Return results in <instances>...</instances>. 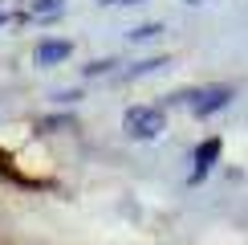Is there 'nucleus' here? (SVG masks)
Wrapping results in <instances>:
<instances>
[{
    "label": "nucleus",
    "instance_id": "f257e3e1",
    "mask_svg": "<svg viewBox=\"0 0 248 245\" xmlns=\"http://www.w3.org/2000/svg\"><path fill=\"white\" fill-rule=\"evenodd\" d=\"M167 131V115L159 106H130L126 110V135L130 139H159Z\"/></svg>",
    "mask_w": 248,
    "mask_h": 245
},
{
    "label": "nucleus",
    "instance_id": "f03ea898",
    "mask_svg": "<svg viewBox=\"0 0 248 245\" xmlns=\"http://www.w3.org/2000/svg\"><path fill=\"white\" fill-rule=\"evenodd\" d=\"M183 102H191L195 115H212V110H220V106L232 102V90L228 86H212V90H200V94H183Z\"/></svg>",
    "mask_w": 248,
    "mask_h": 245
},
{
    "label": "nucleus",
    "instance_id": "20e7f679",
    "mask_svg": "<svg viewBox=\"0 0 248 245\" xmlns=\"http://www.w3.org/2000/svg\"><path fill=\"white\" fill-rule=\"evenodd\" d=\"M220 156V139H208V143H200V151H195V163H200V172L203 168H212V159Z\"/></svg>",
    "mask_w": 248,
    "mask_h": 245
},
{
    "label": "nucleus",
    "instance_id": "0eeeda50",
    "mask_svg": "<svg viewBox=\"0 0 248 245\" xmlns=\"http://www.w3.org/2000/svg\"><path fill=\"white\" fill-rule=\"evenodd\" d=\"M102 4H118L122 8V4H139V0H102Z\"/></svg>",
    "mask_w": 248,
    "mask_h": 245
},
{
    "label": "nucleus",
    "instance_id": "7ed1b4c3",
    "mask_svg": "<svg viewBox=\"0 0 248 245\" xmlns=\"http://www.w3.org/2000/svg\"><path fill=\"white\" fill-rule=\"evenodd\" d=\"M69 53H74L69 41H41L37 45V66H61Z\"/></svg>",
    "mask_w": 248,
    "mask_h": 245
},
{
    "label": "nucleus",
    "instance_id": "423d86ee",
    "mask_svg": "<svg viewBox=\"0 0 248 245\" xmlns=\"http://www.w3.org/2000/svg\"><path fill=\"white\" fill-rule=\"evenodd\" d=\"M155 33H159V25H142V29H134V41H147V37H155Z\"/></svg>",
    "mask_w": 248,
    "mask_h": 245
},
{
    "label": "nucleus",
    "instance_id": "39448f33",
    "mask_svg": "<svg viewBox=\"0 0 248 245\" xmlns=\"http://www.w3.org/2000/svg\"><path fill=\"white\" fill-rule=\"evenodd\" d=\"M57 8H61V0H37L33 13H57Z\"/></svg>",
    "mask_w": 248,
    "mask_h": 245
}]
</instances>
